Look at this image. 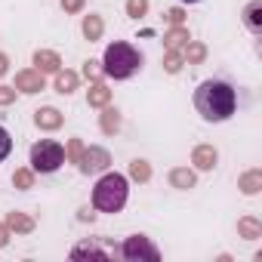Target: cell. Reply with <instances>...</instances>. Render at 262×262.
Here are the masks:
<instances>
[{"mask_svg":"<svg viewBox=\"0 0 262 262\" xmlns=\"http://www.w3.org/2000/svg\"><path fill=\"white\" fill-rule=\"evenodd\" d=\"M16 86H19L22 93H37V90H43V77H40V71H37V74H34V71H25V74L16 77Z\"/></svg>","mask_w":262,"mask_h":262,"instance_id":"52a82bcc","label":"cell"},{"mask_svg":"<svg viewBox=\"0 0 262 262\" xmlns=\"http://www.w3.org/2000/svg\"><path fill=\"white\" fill-rule=\"evenodd\" d=\"M83 31H86V37H99V31H102V25H99V19H86V25H83Z\"/></svg>","mask_w":262,"mask_h":262,"instance_id":"9a60e30c","label":"cell"},{"mask_svg":"<svg viewBox=\"0 0 262 262\" xmlns=\"http://www.w3.org/2000/svg\"><path fill=\"white\" fill-rule=\"evenodd\" d=\"M16 182H19L22 188H28V185H31V176H28V173H16Z\"/></svg>","mask_w":262,"mask_h":262,"instance_id":"ac0fdd59","label":"cell"},{"mask_svg":"<svg viewBox=\"0 0 262 262\" xmlns=\"http://www.w3.org/2000/svg\"><path fill=\"white\" fill-rule=\"evenodd\" d=\"M194 108L204 120L210 123H219V120H228L237 108V93L231 83L225 80H204L198 90H194Z\"/></svg>","mask_w":262,"mask_h":262,"instance_id":"6da1fadb","label":"cell"},{"mask_svg":"<svg viewBox=\"0 0 262 262\" xmlns=\"http://www.w3.org/2000/svg\"><path fill=\"white\" fill-rule=\"evenodd\" d=\"M74 83H77V77H74V74H59V80H56V86H59L62 93H71V90H74Z\"/></svg>","mask_w":262,"mask_h":262,"instance_id":"7c38bea8","label":"cell"},{"mask_svg":"<svg viewBox=\"0 0 262 262\" xmlns=\"http://www.w3.org/2000/svg\"><path fill=\"white\" fill-rule=\"evenodd\" d=\"M182 4H198V0H182Z\"/></svg>","mask_w":262,"mask_h":262,"instance_id":"44dd1931","label":"cell"},{"mask_svg":"<svg viewBox=\"0 0 262 262\" xmlns=\"http://www.w3.org/2000/svg\"><path fill=\"white\" fill-rule=\"evenodd\" d=\"M4 71H7V59H4V56H0V74H4Z\"/></svg>","mask_w":262,"mask_h":262,"instance_id":"ffe728a7","label":"cell"},{"mask_svg":"<svg viewBox=\"0 0 262 262\" xmlns=\"http://www.w3.org/2000/svg\"><path fill=\"white\" fill-rule=\"evenodd\" d=\"M13 99V90H4V86H0V102H10Z\"/></svg>","mask_w":262,"mask_h":262,"instance_id":"d6986e66","label":"cell"},{"mask_svg":"<svg viewBox=\"0 0 262 262\" xmlns=\"http://www.w3.org/2000/svg\"><path fill=\"white\" fill-rule=\"evenodd\" d=\"M13 151V139H10V133L4 126H0V161H7V155Z\"/></svg>","mask_w":262,"mask_h":262,"instance_id":"8fae6325","label":"cell"},{"mask_svg":"<svg viewBox=\"0 0 262 262\" xmlns=\"http://www.w3.org/2000/svg\"><path fill=\"white\" fill-rule=\"evenodd\" d=\"M213 161H216V155H213V151H207V148H201V151H198V164H201L204 170H207V167H213Z\"/></svg>","mask_w":262,"mask_h":262,"instance_id":"5bb4252c","label":"cell"},{"mask_svg":"<svg viewBox=\"0 0 262 262\" xmlns=\"http://www.w3.org/2000/svg\"><path fill=\"white\" fill-rule=\"evenodd\" d=\"M126 7H129V16H142L145 13V0H129Z\"/></svg>","mask_w":262,"mask_h":262,"instance_id":"2e32d148","label":"cell"},{"mask_svg":"<svg viewBox=\"0 0 262 262\" xmlns=\"http://www.w3.org/2000/svg\"><path fill=\"white\" fill-rule=\"evenodd\" d=\"M120 253H123V259H142V256H145V259H151V262L161 256L158 247L148 244V237H139V234H136V237H129V241L120 247Z\"/></svg>","mask_w":262,"mask_h":262,"instance_id":"5b68a950","label":"cell"},{"mask_svg":"<svg viewBox=\"0 0 262 262\" xmlns=\"http://www.w3.org/2000/svg\"><path fill=\"white\" fill-rule=\"evenodd\" d=\"M105 99H108V90H105V86H93V93H90V102H93V105H102Z\"/></svg>","mask_w":262,"mask_h":262,"instance_id":"4fadbf2b","label":"cell"},{"mask_svg":"<svg viewBox=\"0 0 262 262\" xmlns=\"http://www.w3.org/2000/svg\"><path fill=\"white\" fill-rule=\"evenodd\" d=\"M108 167V155L99 151V148H90L83 158H80V170L83 173H96V170H105Z\"/></svg>","mask_w":262,"mask_h":262,"instance_id":"8992f818","label":"cell"},{"mask_svg":"<svg viewBox=\"0 0 262 262\" xmlns=\"http://www.w3.org/2000/svg\"><path fill=\"white\" fill-rule=\"evenodd\" d=\"M259 13H262V4H259V0L244 10V19H247V25H250L253 31H262V19H259Z\"/></svg>","mask_w":262,"mask_h":262,"instance_id":"ba28073f","label":"cell"},{"mask_svg":"<svg viewBox=\"0 0 262 262\" xmlns=\"http://www.w3.org/2000/svg\"><path fill=\"white\" fill-rule=\"evenodd\" d=\"M126 194H129V185H126V176L120 173H105L96 188H93V207L102 210V213H120L123 204H126Z\"/></svg>","mask_w":262,"mask_h":262,"instance_id":"7a4b0ae2","label":"cell"},{"mask_svg":"<svg viewBox=\"0 0 262 262\" xmlns=\"http://www.w3.org/2000/svg\"><path fill=\"white\" fill-rule=\"evenodd\" d=\"M62 164H65V148L59 142L40 139L31 148V167H34V173H56Z\"/></svg>","mask_w":262,"mask_h":262,"instance_id":"277c9868","label":"cell"},{"mask_svg":"<svg viewBox=\"0 0 262 262\" xmlns=\"http://www.w3.org/2000/svg\"><path fill=\"white\" fill-rule=\"evenodd\" d=\"M34 62H37V71H40V68H43V71H56V68H59V59H56L53 53H37Z\"/></svg>","mask_w":262,"mask_h":262,"instance_id":"30bf717a","label":"cell"},{"mask_svg":"<svg viewBox=\"0 0 262 262\" xmlns=\"http://www.w3.org/2000/svg\"><path fill=\"white\" fill-rule=\"evenodd\" d=\"M133 176L145 179V176H148V167H145V164H133Z\"/></svg>","mask_w":262,"mask_h":262,"instance_id":"e0dca14e","label":"cell"},{"mask_svg":"<svg viewBox=\"0 0 262 262\" xmlns=\"http://www.w3.org/2000/svg\"><path fill=\"white\" fill-rule=\"evenodd\" d=\"M102 65H105V74H108V77H114V80H126V77H133V74L139 71L142 56H139L133 47H129V43L114 40V43L105 50Z\"/></svg>","mask_w":262,"mask_h":262,"instance_id":"3957f363","label":"cell"},{"mask_svg":"<svg viewBox=\"0 0 262 262\" xmlns=\"http://www.w3.org/2000/svg\"><path fill=\"white\" fill-rule=\"evenodd\" d=\"M59 111H53V108H43V111H37V123L40 126H47V129H53V126H59Z\"/></svg>","mask_w":262,"mask_h":262,"instance_id":"9c48e42d","label":"cell"}]
</instances>
